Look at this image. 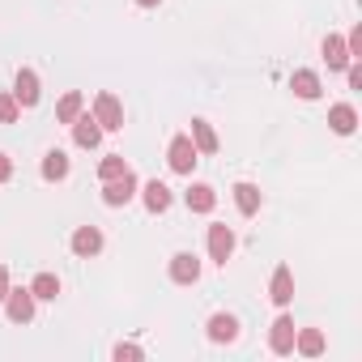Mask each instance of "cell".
Returning a JSON list of instances; mask_svg holds the SVG:
<instances>
[{"label": "cell", "instance_id": "cb8c5ba5", "mask_svg": "<svg viewBox=\"0 0 362 362\" xmlns=\"http://www.w3.org/2000/svg\"><path fill=\"white\" fill-rule=\"evenodd\" d=\"M124 170H128V166H124V158H119V153H111V158H103V166H98V175H103V179H119Z\"/></svg>", "mask_w": 362, "mask_h": 362}, {"label": "cell", "instance_id": "9c48e42d", "mask_svg": "<svg viewBox=\"0 0 362 362\" xmlns=\"http://www.w3.org/2000/svg\"><path fill=\"white\" fill-rule=\"evenodd\" d=\"M73 136H77V145H81V149H94V145L103 141V128H98V119L77 115V119H73Z\"/></svg>", "mask_w": 362, "mask_h": 362}, {"label": "cell", "instance_id": "5b68a950", "mask_svg": "<svg viewBox=\"0 0 362 362\" xmlns=\"http://www.w3.org/2000/svg\"><path fill=\"white\" fill-rule=\"evenodd\" d=\"M170 277H175L179 286H192V281L201 277V260H197L192 252H179V256L170 260Z\"/></svg>", "mask_w": 362, "mask_h": 362}, {"label": "cell", "instance_id": "f546056e", "mask_svg": "<svg viewBox=\"0 0 362 362\" xmlns=\"http://www.w3.org/2000/svg\"><path fill=\"white\" fill-rule=\"evenodd\" d=\"M349 86H354V90H362V69H358V64L349 69Z\"/></svg>", "mask_w": 362, "mask_h": 362}, {"label": "cell", "instance_id": "e0dca14e", "mask_svg": "<svg viewBox=\"0 0 362 362\" xmlns=\"http://www.w3.org/2000/svg\"><path fill=\"white\" fill-rule=\"evenodd\" d=\"M235 205H239L243 214H256V209H260V188H256V184H235Z\"/></svg>", "mask_w": 362, "mask_h": 362}, {"label": "cell", "instance_id": "5bb4252c", "mask_svg": "<svg viewBox=\"0 0 362 362\" xmlns=\"http://www.w3.org/2000/svg\"><path fill=\"white\" fill-rule=\"evenodd\" d=\"M324 56H328V69H345V64H349V47H345V39L328 35V39H324Z\"/></svg>", "mask_w": 362, "mask_h": 362}, {"label": "cell", "instance_id": "7402d4cb", "mask_svg": "<svg viewBox=\"0 0 362 362\" xmlns=\"http://www.w3.org/2000/svg\"><path fill=\"white\" fill-rule=\"evenodd\" d=\"M30 294H35V298H56V294H60V281H56L52 273H39L35 286H30Z\"/></svg>", "mask_w": 362, "mask_h": 362}, {"label": "cell", "instance_id": "8992f818", "mask_svg": "<svg viewBox=\"0 0 362 362\" xmlns=\"http://www.w3.org/2000/svg\"><path fill=\"white\" fill-rule=\"evenodd\" d=\"M230 252H235V235H230V226H209V256H214L218 264H226Z\"/></svg>", "mask_w": 362, "mask_h": 362}, {"label": "cell", "instance_id": "4dcf8cb0", "mask_svg": "<svg viewBox=\"0 0 362 362\" xmlns=\"http://www.w3.org/2000/svg\"><path fill=\"white\" fill-rule=\"evenodd\" d=\"M136 5H145V9H153V5H158V0H136Z\"/></svg>", "mask_w": 362, "mask_h": 362}, {"label": "cell", "instance_id": "4316f807", "mask_svg": "<svg viewBox=\"0 0 362 362\" xmlns=\"http://www.w3.org/2000/svg\"><path fill=\"white\" fill-rule=\"evenodd\" d=\"M115 358L124 362V358H141V349L136 345H115Z\"/></svg>", "mask_w": 362, "mask_h": 362}, {"label": "cell", "instance_id": "484cf974", "mask_svg": "<svg viewBox=\"0 0 362 362\" xmlns=\"http://www.w3.org/2000/svg\"><path fill=\"white\" fill-rule=\"evenodd\" d=\"M345 47H349V60H354V56H362V26L349 35V43H345Z\"/></svg>", "mask_w": 362, "mask_h": 362}, {"label": "cell", "instance_id": "7c38bea8", "mask_svg": "<svg viewBox=\"0 0 362 362\" xmlns=\"http://www.w3.org/2000/svg\"><path fill=\"white\" fill-rule=\"evenodd\" d=\"M98 247H103V235H98L94 226H81V230L73 235V252H77V256H98Z\"/></svg>", "mask_w": 362, "mask_h": 362}, {"label": "cell", "instance_id": "f1b7e54d", "mask_svg": "<svg viewBox=\"0 0 362 362\" xmlns=\"http://www.w3.org/2000/svg\"><path fill=\"white\" fill-rule=\"evenodd\" d=\"M5 294H9V273H5V264H0V303H5Z\"/></svg>", "mask_w": 362, "mask_h": 362}, {"label": "cell", "instance_id": "30bf717a", "mask_svg": "<svg viewBox=\"0 0 362 362\" xmlns=\"http://www.w3.org/2000/svg\"><path fill=\"white\" fill-rule=\"evenodd\" d=\"M328 124H332V132H341V136H349V132L358 128V111H354L349 103H337V107L328 111Z\"/></svg>", "mask_w": 362, "mask_h": 362}, {"label": "cell", "instance_id": "52a82bcc", "mask_svg": "<svg viewBox=\"0 0 362 362\" xmlns=\"http://www.w3.org/2000/svg\"><path fill=\"white\" fill-rule=\"evenodd\" d=\"M269 345H273V354H290V349H294V320H290V315H277V320H273Z\"/></svg>", "mask_w": 362, "mask_h": 362}, {"label": "cell", "instance_id": "2e32d148", "mask_svg": "<svg viewBox=\"0 0 362 362\" xmlns=\"http://www.w3.org/2000/svg\"><path fill=\"white\" fill-rule=\"evenodd\" d=\"M218 205V197H214V188H205V184H197V188H188V209L192 214H209Z\"/></svg>", "mask_w": 362, "mask_h": 362}, {"label": "cell", "instance_id": "ac0fdd59", "mask_svg": "<svg viewBox=\"0 0 362 362\" xmlns=\"http://www.w3.org/2000/svg\"><path fill=\"white\" fill-rule=\"evenodd\" d=\"M69 175V158L60 153V149H52L47 158H43V179H52V184H56V179H64Z\"/></svg>", "mask_w": 362, "mask_h": 362}, {"label": "cell", "instance_id": "d6986e66", "mask_svg": "<svg viewBox=\"0 0 362 362\" xmlns=\"http://www.w3.org/2000/svg\"><path fill=\"white\" fill-rule=\"evenodd\" d=\"M192 145L205 149V153H214V149H218V132H214L205 119H197V124H192Z\"/></svg>", "mask_w": 362, "mask_h": 362}, {"label": "cell", "instance_id": "9a60e30c", "mask_svg": "<svg viewBox=\"0 0 362 362\" xmlns=\"http://www.w3.org/2000/svg\"><path fill=\"white\" fill-rule=\"evenodd\" d=\"M290 86H294V94H298V98H320V77H315L311 69H298Z\"/></svg>", "mask_w": 362, "mask_h": 362}, {"label": "cell", "instance_id": "8fae6325", "mask_svg": "<svg viewBox=\"0 0 362 362\" xmlns=\"http://www.w3.org/2000/svg\"><path fill=\"white\" fill-rule=\"evenodd\" d=\"M269 298L277 303V307H286L290 298H294V277H290V269L281 264L277 273H273V286H269Z\"/></svg>", "mask_w": 362, "mask_h": 362}, {"label": "cell", "instance_id": "d4e9b609", "mask_svg": "<svg viewBox=\"0 0 362 362\" xmlns=\"http://www.w3.org/2000/svg\"><path fill=\"white\" fill-rule=\"evenodd\" d=\"M13 119H18V98L0 94V124H13Z\"/></svg>", "mask_w": 362, "mask_h": 362}, {"label": "cell", "instance_id": "6da1fadb", "mask_svg": "<svg viewBox=\"0 0 362 362\" xmlns=\"http://www.w3.org/2000/svg\"><path fill=\"white\" fill-rule=\"evenodd\" d=\"M197 145H192V136H175L170 141V149H166V158H170V170H179V175H192V166H197Z\"/></svg>", "mask_w": 362, "mask_h": 362}, {"label": "cell", "instance_id": "ffe728a7", "mask_svg": "<svg viewBox=\"0 0 362 362\" xmlns=\"http://www.w3.org/2000/svg\"><path fill=\"white\" fill-rule=\"evenodd\" d=\"M235 332H239L235 315H214V320H209V337H214V341H235Z\"/></svg>", "mask_w": 362, "mask_h": 362}, {"label": "cell", "instance_id": "603a6c76", "mask_svg": "<svg viewBox=\"0 0 362 362\" xmlns=\"http://www.w3.org/2000/svg\"><path fill=\"white\" fill-rule=\"evenodd\" d=\"M298 349H303L307 358H315V354L324 349V337H320L315 328H303V332H298Z\"/></svg>", "mask_w": 362, "mask_h": 362}, {"label": "cell", "instance_id": "44dd1931", "mask_svg": "<svg viewBox=\"0 0 362 362\" xmlns=\"http://www.w3.org/2000/svg\"><path fill=\"white\" fill-rule=\"evenodd\" d=\"M77 115H81V94L73 90V94H64V98H60V107H56V119H60V124H73Z\"/></svg>", "mask_w": 362, "mask_h": 362}, {"label": "cell", "instance_id": "83f0119b", "mask_svg": "<svg viewBox=\"0 0 362 362\" xmlns=\"http://www.w3.org/2000/svg\"><path fill=\"white\" fill-rule=\"evenodd\" d=\"M9 175H13V162H9L5 153H0V184H5V179H9Z\"/></svg>", "mask_w": 362, "mask_h": 362}, {"label": "cell", "instance_id": "ba28073f", "mask_svg": "<svg viewBox=\"0 0 362 362\" xmlns=\"http://www.w3.org/2000/svg\"><path fill=\"white\" fill-rule=\"evenodd\" d=\"M13 98H18L22 107H35V103H39V77H35L30 69L18 73V81H13Z\"/></svg>", "mask_w": 362, "mask_h": 362}, {"label": "cell", "instance_id": "7a4b0ae2", "mask_svg": "<svg viewBox=\"0 0 362 362\" xmlns=\"http://www.w3.org/2000/svg\"><path fill=\"white\" fill-rule=\"evenodd\" d=\"M132 197H136V175H132V170H124L119 179H107V188H103V201H107L111 209L128 205Z\"/></svg>", "mask_w": 362, "mask_h": 362}, {"label": "cell", "instance_id": "4fadbf2b", "mask_svg": "<svg viewBox=\"0 0 362 362\" xmlns=\"http://www.w3.org/2000/svg\"><path fill=\"white\" fill-rule=\"evenodd\" d=\"M166 205H170V188L158 184V179H153V184H145V209L149 214H162Z\"/></svg>", "mask_w": 362, "mask_h": 362}, {"label": "cell", "instance_id": "277c9868", "mask_svg": "<svg viewBox=\"0 0 362 362\" xmlns=\"http://www.w3.org/2000/svg\"><path fill=\"white\" fill-rule=\"evenodd\" d=\"M5 307H9V320L13 324H30L35 320V294L30 290H9L5 294Z\"/></svg>", "mask_w": 362, "mask_h": 362}, {"label": "cell", "instance_id": "3957f363", "mask_svg": "<svg viewBox=\"0 0 362 362\" xmlns=\"http://www.w3.org/2000/svg\"><path fill=\"white\" fill-rule=\"evenodd\" d=\"M94 119H98V128H107V132L124 128V107H119V98H115V94H98V103H94Z\"/></svg>", "mask_w": 362, "mask_h": 362}]
</instances>
